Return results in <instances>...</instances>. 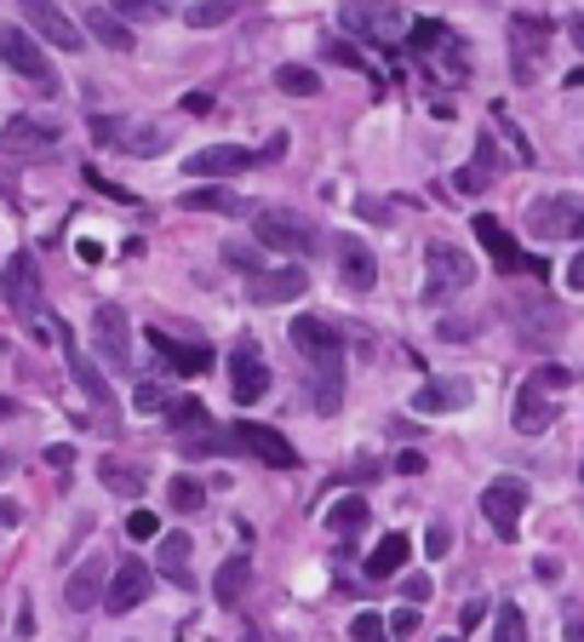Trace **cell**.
Here are the masks:
<instances>
[{
  "instance_id": "6da1fadb",
  "label": "cell",
  "mask_w": 584,
  "mask_h": 642,
  "mask_svg": "<svg viewBox=\"0 0 584 642\" xmlns=\"http://www.w3.org/2000/svg\"><path fill=\"white\" fill-rule=\"evenodd\" d=\"M573 384V368H539L522 391H516V414H511V425L522 430V436H545L550 430V419H556V407H550V391H568Z\"/></svg>"
},
{
  "instance_id": "7a4b0ae2",
  "label": "cell",
  "mask_w": 584,
  "mask_h": 642,
  "mask_svg": "<svg viewBox=\"0 0 584 642\" xmlns=\"http://www.w3.org/2000/svg\"><path fill=\"white\" fill-rule=\"evenodd\" d=\"M0 64H7V69H18L23 81H35L46 98H53V92H64L58 69L46 64V53H41V41H35L30 30H18V23H7V30H0Z\"/></svg>"
},
{
  "instance_id": "3957f363",
  "label": "cell",
  "mask_w": 584,
  "mask_h": 642,
  "mask_svg": "<svg viewBox=\"0 0 584 642\" xmlns=\"http://www.w3.org/2000/svg\"><path fill=\"white\" fill-rule=\"evenodd\" d=\"M527 236H539V241L584 236V195H539V201H527Z\"/></svg>"
},
{
  "instance_id": "277c9868",
  "label": "cell",
  "mask_w": 584,
  "mask_h": 642,
  "mask_svg": "<svg viewBox=\"0 0 584 642\" xmlns=\"http://www.w3.org/2000/svg\"><path fill=\"white\" fill-rule=\"evenodd\" d=\"M259 247L293 252V259H310V252L321 247V236H316V224L304 218V213H293V207H264L259 213Z\"/></svg>"
},
{
  "instance_id": "5b68a950",
  "label": "cell",
  "mask_w": 584,
  "mask_h": 642,
  "mask_svg": "<svg viewBox=\"0 0 584 642\" xmlns=\"http://www.w3.org/2000/svg\"><path fill=\"white\" fill-rule=\"evenodd\" d=\"M424 270H430V281H424V299H430V304H442V299H453V293H465L470 281H476L470 252H459L453 241H430V247H424Z\"/></svg>"
},
{
  "instance_id": "8992f818",
  "label": "cell",
  "mask_w": 584,
  "mask_h": 642,
  "mask_svg": "<svg viewBox=\"0 0 584 642\" xmlns=\"http://www.w3.org/2000/svg\"><path fill=\"white\" fill-rule=\"evenodd\" d=\"M522 510H527V482L522 476H493L481 487V517L499 539H516L522 533Z\"/></svg>"
},
{
  "instance_id": "52a82bcc",
  "label": "cell",
  "mask_w": 584,
  "mask_h": 642,
  "mask_svg": "<svg viewBox=\"0 0 584 642\" xmlns=\"http://www.w3.org/2000/svg\"><path fill=\"white\" fill-rule=\"evenodd\" d=\"M92 350H98V362H104V368L138 373L133 368V322H126L115 304H98V311H92Z\"/></svg>"
},
{
  "instance_id": "ba28073f",
  "label": "cell",
  "mask_w": 584,
  "mask_h": 642,
  "mask_svg": "<svg viewBox=\"0 0 584 642\" xmlns=\"http://www.w3.org/2000/svg\"><path fill=\"white\" fill-rule=\"evenodd\" d=\"M0 299L18 322H35L41 316V264L35 252H12L7 270H0Z\"/></svg>"
},
{
  "instance_id": "9c48e42d",
  "label": "cell",
  "mask_w": 584,
  "mask_h": 642,
  "mask_svg": "<svg viewBox=\"0 0 584 642\" xmlns=\"http://www.w3.org/2000/svg\"><path fill=\"white\" fill-rule=\"evenodd\" d=\"M23 23H30V35H35V41L58 46V53H81V46H87V30L64 18L58 0H23Z\"/></svg>"
},
{
  "instance_id": "30bf717a",
  "label": "cell",
  "mask_w": 584,
  "mask_h": 642,
  "mask_svg": "<svg viewBox=\"0 0 584 642\" xmlns=\"http://www.w3.org/2000/svg\"><path fill=\"white\" fill-rule=\"evenodd\" d=\"M339 18H344V30L367 35L378 46H390L401 30H408V18H401V7H390V0H344Z\"/></svg>"
},
{
  "instance_id": "8fae6325",
  "label": "cell",
  "mask_w": 584,
  "mask_h": 642,
  "mask_svg": "<svg viewBox=\"0 0 584 642\" xmlns=\"http://www.w3.org/2000/svg\"><path fill=\"white\" fill-rule=\"evenodd\" d=\"M230 442H241L259 465H275V471H298L304 459H298V448L287 442L282 430H270V425H252V419H241L236 430H230Z\"/></svg>"
},
{
  "instance_id": "7c38bea8",
  "label": "cell",
  "mask_w": 584,
  "mask_h": 642,
  "mask_svg": "<svg viewBox=\"0 0 584 642\" xmlns=\"http://www.w3.org/2000/svg\"><path fill=\"white\" fill-rule=\"evenodd\" d=\"M545 41H550V23L545 18H527V12L511 18V69H516V81H533V75H539Z\"/></svg>"
},
{
  "instance_id": "4fadbf2b",
  "label": "cell",
  "mask_w": 584,
  "mask_h": 642,
  "mask_svg": "<svg viewBox=\"0 0 584 642\" xmlns=\"http://www.w3.org/2000/svg\"><path fill=\"white\" fill-rule=\"evenodd\" d=\"M270 391V368H264V356H259V345L252 339H241L236 350H230V396L241 402V407H252Z\"/></svg>"
},
{
  "instance_id": "5bb4252c",
  "label": "cell",
  "mask_w": 584,
  "mask_h": 642,
  "mask_svg": "<svg viewBox=\"0 0 584 642\" xmlns=\"http://www.w3.org/2000/svg\"><path fill=\"white\" fill-rule=\"evenodd\" d=\"M293 350L310 356V362L344 356V327H339L333 316H298V322H293Z\"/></svg>"
},
{
  "instance_id": "9a60e30c",
  "label": "cell",
  "mask_w": 584,
  "mask_h": 642,
  "mask_svg": "<svg viewBox=\"0 0 584 642\" xmlns=\"http://www.w3.org/2000/svg\"><path fill=\"white\" fill-rule=\"evenodd\" d=\"M58 333V345H64V356H69V373H75V384H81V396L98 407V414H115V396H110V384H104V373H98L87 356H81V345H75V333L69 327H53Z\"/></svg>"
},
{
  "instance_id": "2e32d148",
  "label": "cell",
  "mask_w": 584,
  "mask_h": 642,
  "mask_svg": "<svg viewBox=\"0 0 584 642\" xmlns=\"http://www.w3.org/2000/svg\"><path fill=\"white\" fill-rule=\"evenodd\" d=\"M138 602H149V568H144L138 556H126V562H115V574H110L104 608L110 613H133Z\"/></svg>"
},
{
  "instance_id": "e0dca14e",
  "label": "cell",
  "mask_w": 584,
  "mask_h": 642,
  "mask_svg": "<svg viewBox=\"0 0 584 642\" xmlns=\"http://www.w3.org/2000/svg\"><path fill=\"white\" fill-rule=\"evenodd\" d=\"M53 144H58V126H46L35 115H12L0 126V149H7V156H46Z\"/></svg>"
},
{
  "instance_id": "ac0fdd59",
  "label": "cell",
  "mask_w": 584,
  "mask_h": 642,
  "mask_svg": "<svg viewBox=\"0 0 584 642\" xmlns=\"http://www.w3.org/2000/svg\"><path fill=\"white\" fill-rule=\"evenodd\" d=\"M149 345H156L161 362H167L172 373H184V379L213 373V350H207V345H178L172 333H161V327H149Z\"/></svg>"
},
{
  "instance_id": "d6986e66",
  "label": "cell",
  "mask_w": 584,
  "mask_h": 642,
  "mask_svg": "<svg viewBox=\"0 0 584 642\" xmlns=\"http://www.w3.org/2000/svg\"><path fill=\"white\" fill-rule=\"evenodd\" d=\"M333 252H339V275H344V288H350V293H373V281H378V259L367 252V241H362V236H339V241H333Z\"/></svg>"
},
{
  "instance_id": "ffe728a7",
  "label": "cell",
  "mask_w": 584,
  "mask_h": 642,
  "mask_svg": "<svg viewBox=\"0 0 584 642\" xmlns=\"http://www.w3.org/2000/svg\"><path fill=\"white\" fill-rule=\"evenodd\" d=\"M184 167H190V178H230V172L259 167V156H252V149H241V144H213V149H195Z\"/></svg>"
},
{
  "instance_id": "44dd1931",
  "label": "cell",
  "mask_w": 584,
  "mask_h": 642,
  "mask_svg": "<svg viewBox=\"0 0 584 642\" xmlns=\"http://www.w3.org/2000/svg\"><path fill=\"white\" fill-rule=\"evenodd\" d=\"M470 396H476L470 379H430V384H419L413 414H459V407H470Z\"/></svg>"
},
{
  "instance_id": "7402d4cb",
  "label": "cell",
  "mask_w": 584,
  "mask_h": 642,
  "mask_svg": "<svg viewBox=\"0 0 584 642\" xmlns=\"http://www.w3.org/2000/svg\"><path fill=\"white\" fill-rule=\"evenodd\" d=\"M104 590H110V562L92 551V562H81V568L69 574V585H64V602H69L75 613H87L98 597H104Z\"/></svg>"
},
{
  "instance_id": "603a6c76",
  "label": "cell",
  "mask_w": 584,
  "mask_h": 642,
  "mask_svg": "<svg viewBox=\"0 0 584 642\" xmlns=\"http://www.w3.org/2000/svg\"><path fill=\"white\" fill-rule=\"evenodd\" d=\"M310 293V275H304L298 264H287V270H259L252 275V299L259 304H293V299H304Z\"/></svg>"
},
{
  "instance_id": "cb8c5ba5",
  "label": "cell",
  "mask_w": 584,
  "mask_h": 642,
  "mask_svg": "<svg viewBox=\"0 0 584 642\" xmlns=\"http://www.w3.org/2000/svg\"><path fill=\"white\" fill-rule=\"evenodd\" d=\"M470 229H476V241H481V247L493 252V264H499L504 275H516V270H533V264L522 259V247H516L511 236H504V224H499L493 213H481V218H476Z\"/></svg>"
},
{
  "instance_id": "d4e9b609",
  "label": "cell",
  "mask_w": 584,
  "mask_h": 642,
  "mask_svg": "<svg viewBox=\"0 0 584 642\" xmlns=\"http://www.w3.org/2000/svg\"><path fill=\"white\" fill-rule=\"evenodd\" d=\"M87 35L110 53H133V23H121L115 7H87Z\"/></svg>"
},
{
  "instance_id": "484cf974",
  "label": "cell",
  "mask_w": 584,
  "mask_h": 642,
  "mask_svg": "<svg viewBox=\"0 0 584 642\" xmlns=\"http://www.w3.org/2000/svg\"><path fill=\"white\" fill-rule=\"evenodd\" d=\"M408 556H413V539H408V533H385V539L373 545V556H367V579L401 574V568H408Z\"/></svg>"
},
{
  "instance_id": "4316f807",
  "label": "cell",
  "mask_w": 584,
  "mask_h": 642,
  "mask_svg": "<svg viewBox=\"0 0 584 642\" xmlns=\"http://www.w3.org/2000/svg\"><path fill=\"white\" fill-rule=\"evenodd\" d=\"M493 172H499V149H493V138H481V144H476V161L453 172V184H459L465 195H481V190L493 184Z\"/></svg>"
},
{
  "instance_id": "83f0119b",
  "label": "cell",
  "mask_w": 584,
  "mask_h": 642,
  "mask_svg": "<svg viewBox=\"0 0 584 642\" xmlns=\"http://www.w3.org/2000/svg\"><path fill=\"white\" fill-rule=\"evenodd\" d=\"M98 482H104L110 494H121V499H138L149 487V471L144 465H121V459H98Z\"/></svg>"
},
{
  "instance_id": "f1b7e54d",
  "label": "cell",
  "mask_w": 584,
  "mask_h": 642,
  "mask_svg": "<svg viewBox=\"0 0 584 642\" xmlns=\"http://www.w3.org/2000/svg\"><path fill=\"white\" fill-rule=\"evenodd\" d=\"M184 213H224V218H236V213H247V201H241L236 190L201 184V190H190V195H184Z\"/></svg>"
},
{
  "instance_id": "f546056e",
  "label": "cell",
  "mask_w": 584,
  "mask_h": 642,
  "mask_svg": "<svg viewBox=\"0 0 584 642\" xmlns=\"http://www.w3.org/2000/svg\"><path fill=\"white\" fill-rule=\"evenodd\" d=\"M247 579H252V562H247V556H230V562L218 568V579H213V597H218L224 608L241 602V597H247Z\"/></svg>"
},
{
  "instance_id": "4dcf8cb0",
  "label": "cell",
  "mask_w": 584,
  "mask_h": 642,
  "mask_svg": "<svg viewBox=\"0 0 584 642\" xmlns=\"http://www.w3.org/2000/svg\"><path fill=\"white\" fill-rule=\"evenodd\" d=\"M190 551H195V545H190L184 533H167V539H161V574H167L172 585H184V590H190Z\"/></svg>"
},
{
  "instance_id": "1f68e13d",
  "label": "cell",
  "mask_w": 584,
  "mask_h": 642,
  "mask_svg": "<svg viewBox=\"0 0 584 642\" xmlns=\"http://www.w3.org/2000/svg\"><path fill=\"white\" fill-rule=\"evenodd\" d=\"M167 505L178 510V517H195V510H207V487H201L195 476H172L167 482Z\"/></svg>"
},
{
  "instance_id": "d6a6232c",
  "label": "cell",
  "mask_w": 584,
  "mask_h": 642,
  "mask_svg": "<svg viewBox=\"0 0 584 642\" xmlns=\"http://www.w3.org/2000/svg\"><path fill=\"white\" fill-rule=\"evenodd\" d=\"M275 92H293V98H316L321 92V75L310 64H282L275 69Z\"/></svg>"
},
{
  "instance_id": "836d02e7",
  "label": "cell",
  "mask_w": 584,
  "mask_h": 642,
  "mask_svg": "<svg viewBox=\"0 0 584 642\" xmlns=\"http://www.w3.org/2000/svg\"><path fill=\"white\" fill-rule=\"evenodd\" d=\"M367 510H373V505H367L362 494H350V499H339L333 510H327V533H339V539H344V533H355V528H362V522H367Z\"/></svg>"
},
{
  "instance_id": "e575fe53",
  "label": "cell",
  "mask_w": 584,
  "mask_h": 642,
  "mask_svg": "<svg viewBox=\"0 0 584 642\" xmlns=\"http://www.w3.org/2000/svg\"><path fill=\"white\" fill-rule=\"evenodd\" d=\"M339 368H344V356L316 362V402H321V414H339Z\"/></svg>"
},
{
  "instance_id": "d590c367",
  "label": "cell",
  "mask_w": 584,
  "mask_h": 642,
  "mask_svg": "<svg viewBox=\"0 0 584 642\" xmlns=\"http://www.w3.org/2000/svg\"><path fill=\"white\" fill-rule=\"evenodd\" d=\"M236 0H195V7H184V23L190 30H218V23H230Z\"/></svg>"
},
{
  "instance_id": "8d00e7d4",
  "label": "cell",
  "mask_w": 584,
  "mask_h": 642,
  "mask_svg": "<svg viewBox=\"0 0 584 642\" xmlns=\"http://www.w3.org/2000/svg\"><path fill=\"white\" fill-rule=\"evenodd\" d=\"M453 35H447V23H436V18H424V23H413V35H408V46L419 58H436L442 46H447Z\"/></svg>"
},
{
  "instance_id": "74e56055",
  "label": "cell",
  "mask_w": 584,
  "mask_h": 642,
  "mask_svg": "<svg viewBox=\"0 0 584 642\" xmlns=\"http://www.w3.org/2000/svg\"><path fill=\"white\" fill-rule=\"evenodd\" d=\"M121 133L126 138H115V144L126 149V156H161V149H167V138L156 133V126H138V133H133V126H121Z\"/></svg>"
},
{
  "instance_id": "f35d334b",
  "label": "cell",
  "mask_w": 584,
  "mask_h": 642,
  "mask_svg": "<svg viewBox=\"0 0 584 642\" xmlns=\"http://www.w3.org/2000/svg\"><path fill=\"white\" fill-rule=\"evenodd\" d=\"M556 333H562V316H556V304H533V327H522V339L550 345Z\"/></svg>"
},
{
  "instance_id": "ab89813d",
  "label": "cell",
  "mask_w": 584,
  "mask_h": 642,
  "mask_svg": "<svg viewBox=\"0 0 584 642\" xmlns=\"http://www.w3.org/2000/svg\"><path fill=\"white\" fill-rule=\"evenodd\" d=\"M493 642H527V613L516 602H504L499 608V620H493Z\"/></svg>"
},
{
  "instance_id": "60d3db41",
  "label": "cell",
  "mask_w": 584,
  "mask_h": 642,
  "mask_svg": "<svg viewBox=\"0 0 584 642\" xmlns=\"http://www.w3.org/2000/svg\"><path fill=\"white\" fill-rule=\"evenodd\" d=\"M133 407H138V414H167V407H172L167 384H161V379H138V391H133Z\"/></svg>"
},
{
  "instance_id": "b9f144b4",
  "label": "cell",
  "mask_w": 584,
  "mask_h": 642,
  "mask_svg": "<svg viewBox=\"0 0 584 642\" xmlns=\"http://www.w3.org/2000/svg\"><path fill=\"white\" fill-rule=\"evenodd\" d=\"M115 18L121 23H161L167 7H161V0H115Z\"/></svg>"
},
{
  "instance_id": "7bdbcfd3",
  "label": "cell",
  "mask_w": 584,
  "mask_h": 642,
  "mask_svg": "<svg viewBox=\"0 0 584 642\" xmlns=\"http://www.w3.org/2000/svg\"><path fill=\"white\" fill-rule=\"evenodd\" d=\"M350 642H390V620H378V613H355Z\"/></svg>"
},
{
  "instance_id": "ee69618b",
  "label": "cell",
  "mask_w": 584,
  "mask_h": 642,
  "mask_svg": "<svg viewBox=\"0 0 584 642\" xmlns=\"http://www.w3.org/2000/svg\"><path fill=\"white\" fill-rule=\"evenodd\" d=\"M224 442H230L224 430H213V425H195V430L184 436V453H195V459H201V453H218Z\"/></svg>"
},
{
  "instance_id": "f6af8a7d",
  "label": "cell",
  "mask_w": 584,
  "mask_h": 642,
  "mask_svg": "<svg viewBox=\"0 0 584 642\" xmlns=\"http://www.w3.org/2000/svg\"><path fill=\"white\" fill-rule=\"evenodd\" d=\"M167 419L178 425V436H184V430H195V425H207V407H201V402H172Z\"/></svg>"
},
{
  "instance_id": "bcb514c9",
  "label": "cell",
  "mask_w": 584,
  "mask_h": 642,
  "mask_svg": "<svg viewBox=\"0 0 584 642\" xmlns=\"http://www.w3.org/2000/svg\"><path fill=\"white\" fill-rule=\"evenodd\" d=\"M321 58H333V64H344V69H355V75H367V58L355 53L350 41H327V46H321Z\"/></svg>"
},
{
  "instance_id": "7dc6e473",
  "label": "cell",
  "mask_w": 584,
  "mask_h": 642,
  "mask_svg": "<svg viewBox=\"0 0 584 642\" xmlns=\"http://www.w3.org/2000/svg\"><path fill=\"white\" fill-rule=\"evenodd\" d=\"M224 259L241 264L247 275H259V270H264V252H259V247H241V241H224Z\"/></svg>"
},
{
  "instance_id": "c3c4849f",
  "label": "cell",
  "mask_w": 584,
  "mask_h": 642,
  "mask_svg": "<svg viewBox=\"0 0 584 642\" xmlns=\"http://www.w3.org/2000/svg\"><path fill=\"white\" fill-rule=\"evenodd\" d=\"M156 533H161L156 510H133V517H126V539H156Z\"/></svg>"
},
{
  "instance_id": "681fc988",
  "label": "cell",
  "mask_w": 584,
  "mask_h": 642,
  "mask_svg": "<svg viewBox=\"0 0 584 642\" xmlns=\"http://www.w3.org/2000/svg\"><path fill=\"white\" fill-rule=\"evenodd\" d=\"M453 551V528L447 522H430V533H424V556H447Z\"/></svg>"
},
{
  "instance_id": "f907efd6",
  "label": "cell",
  "mask_w": 584,
  "mask_h": 642,
  "mask_svg": "<svg viewBox=\"0 0 584 642\" xmlns=\"http://www.w3.org/2000/svg\"><path fill=\"white\" fill-rule=\"evenodd\" d=\"M413 631H419V608L408 602V608L390 613V637H413Z\"/></svg>"
},
{
  "instance_id": "816d5d0a",
  "label": "cell",
  "mask_w": 584,
  "mask_h": 642,
  "mask_svg": "<svg viewBox=\"0 0 584 642\" xmlns=\"http://www.w3.org/2000/svg\"><path fill=\"white\" fill-rule=\"evenodd\" d=\"M493 115H499V126H504V138H511V144H516V161H533V144H527V138L516 133V121H511V115H504V110H493Z\"/></svg>"
},
{
  "instance_id": "f5cc1de1",
  "label": "cell",
  "mask_w": 584,
  "mask_h": 642,
  "mask_svg": "<svg viewBox=\"0 0 584 642\" xmlns=\"http://www.w3.org/2000/svg\"><path fill=\"white\" fill-rule=\"evenodd\" d=\"M430 590H436V585H430V574H413V579H408V585H401V597H408V602H413V608H419V602H424V597H430Z\"/></svg>"
},
{
  "instance_id": "db71d44e",
  "label": "cell",
  "mask_w": 584,
  "mask_h": 642,
  "mask_svg": "<svg viewBox=\"0 0 584 642\" xmlns=\"http://www.w3.org/2000/svg\"><path fill=\"white\" fill-rule=\"evenodd\" d=\"M419 471H424V453H413V448L396 453V476H419Z\"/></svg>"
},
{
  "instance_id": "11a10c76",
  "label": "cell",
  "mask_w": 584,
  "mask_h": 642,
  "mask_svg": "<svg viewBox=\"0 0 584 642\" xmlns=\"http://www.w3.org/2000/svg\"><path fill=\"white\" fill-rule=\"evenodd\" d=\"M568 642H584V608H568V626H562Z\"/></svg>"
},
{
  "instance_id": "9f6ffc18",
  "label": "cell",
  "mask_w": 584,
  "mask_h": 642,
  "mask_svg": "<svg viewBox=\"0 0 584 642\" xmlns=\"http://www.w3.org/2000/svg\"><path fill=\"white\" fill-rule=\"evenodd\" d=\"M23 522V510H18V499H0V528H18Z\"/></svg>"
},
{
  "instance_id": "6f0895ef",
  "label": "cell",
  "mask_w": 584,
  "mask_h": 642,
  "mask_svg": "<svg viewBox=\"0 0 584 642\" xmlns=\"http://www.w3.org/2000/svg\"><path fill=\"white\" fill-rule=\"evenodd\" d=\"M568 288H573V293H584V252H579V259L568 264Z\"/></svg>"
},
{
  "instance_id": "680465c9",
  "label": "cell",
  "mask_w": 584,
  "mask_h": 642,
  "mask_svg": "<svg viewBox=\"0 0 584 642\" xmlns=\"http://www.w3.org/2000/svg\"><path fill=\"white\" fill-rule=\"evenodd\" d=\"M46 459H53V471H69V465H75V453H69V448H53Z\"/></svg>"
},
{
  "instance_id": "91938a15",
  "label": "cell",
  "mask_w": 584,
  "mask_h": 642,
  "mask_svg": "<svg viewBox=\"0 0 584 642\" xmlns=\"http://www.w3.org/2000/svg\"><path fill=\"white\" fill-rule=\"evenodd\" d=\"M568 30H573V41L584 46V18H573V23H568Z\"/></svg>"
},
{
  "instance_id": "94428289",
  "label": "cell",
  "mask_w": 584,
  "mask_h": 642,
  "mask_svg": "<svg viewBox=\"0 0 584 642\" xmlns=\"http://www.w3.org/2000/svg\"><path fill=\"white\" fill-rule=\"evenodd\" d=\"M18 414V407H12V396H0V419H12Z\"/></svg>"
},
{
  "instance_id": "6125c7cd",
  "label": "cell",
  "mask_w": 584,
  "mask_h": 642,
  "mask_svg": "<svg viewBox=\"0 0 584 642\" xmlns=\"http://www.w3.org/2000/svg\"><path fill=\"white\" fill-rule=\"evenodd\" d=\"M7 471H12V459H7V453H0V476H7Z\"/></svg>"
}]
</instances>
